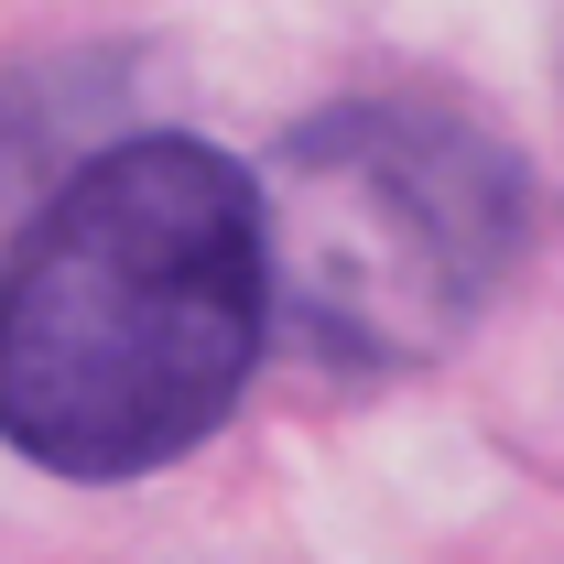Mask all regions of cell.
I'll return each mask as SVG.
<instances>
[{"instance_id":"6da1fadb","label":"cell","mask_w":564,"mask_h":564,"mask_svg":"<svg viewBox=\"0 0 564 564\" xmlns=\"http://www.w3.org/2000/svg\"><path fill=\"white\" fill-rule=\"evenodd\" d=\"M272 196L217 141H109L0 261V445L55 478L196 456L272 337Z\"/></svg>"},{"instance_id":"7a4b0ae2","label":"cell","mask_w":564,"mask_h":564,"mask_svg":"<svg viewBox=\"0 0 564 564\" xmlns=\"http://www.w3.org/2000/svg\"><path fill=\"white\" fill-rule=\"evenodd\" d=\"M521 250V174L423 98H369L282 141L272 282L326 358L445 348Z\"/></svg>"}]
</instances>
